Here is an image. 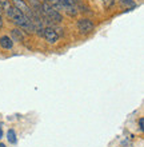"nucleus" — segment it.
Listing matches in <instances>:
<instances>
[{
	"label": "nucleus",
	"mask_w": 144,
	"mask_h": 147,
	"mask_svg": "<svg viewBox=\"0 0 144 147\" xmlns=\"http://www.w3.org/2000/svg\"><path fill=\"white\" fill-rule=\"evenodd\" d=\"M42 11H43L44 16L47 18L50 22H55V23H60L63 20V16L59 11H56L54 7H51L47 1L42 3Z\"/></svg>",
	"instance_id": "1"
},
{
	"label": "nucleus",
	"mask_w": 144,
	"mask_h": 147,
	"mask_svg": "<svg viewBox=\"0 0 144 147\" xmlns=\"http://www.w3.org/2000/svg\"><path fill=\"white\" fill-rule=\"evenodd\" d=\"M12 5H13L16 9H19L20 12H23L24 15L27 16L29 20L32 19V16H33V11L31 9V7L27 4L25 0H12Z\"/></svg>",
	"instance_id": "2"
},
{
	"label": "nucleus",
	"mask_w": 144,
	"mask_h": 147,
	"mask_svg": "<svg viewBox=\"0 0 144 147\" xmlns=\"http://www.w3.org/2000/svg\"><path fill=\"white\" fill-rule=\"evenodd\" d=\"M94 28H95V26L90 19L83 18V19L78 20V30L82 32V34H88V32H91Z\"/></svg>",
	"instance_id": "3"
},
{
	"label": "nucleus",
	"mask_w": 144,
	"mask_h": 147,
	"mask_svg": "<svg viewBox=\"0 0 144 147\" xmlns=\"http://www.w3.org/2000/svg\"><path fill=\"white\" fill-rule=\"evenodd\" d=\"M43 36L46 39H47V42L48 43H56L59 40V34H58V31L55 30V28H52V27H47V28H44V34H43Z\"/></svg>",
	"instance_id": "4"
},
{
	"label": "nucleus",
	"mask_w": 144,
	"mask_h": 147,
	"mask_svg": "<svg viewBox=\"0 0 144 147\" xmlns=\"http://www.w3.org/2000/svg\"><path fill=\"white\" fill-rule=\"evenodd\" d=\"M11 39L15 42H23L24 40V31L21 28H13L11 31Z\"/></svg>",
	"instance_id": "5"
},
{
	"label": "nucleus",
	"mask_w": 144,
	"mask_h": 147,
	"mask_svg": "<svg viewBox=\"0 0 144 147\" xmlns=\"http://www.w3.org/2000/svg\"><path fill=\"white\" fill-rule=\"evenodd\" d=\"M0 46L4 50H11L12 47H13V40L9 36H1L0 38Z\"/></svg>",
	"instance_id": "6"
},
{
	"label": "nucleus",
	"mask_w": 144,
	"mask_h": 147,
	"mask_svg": "<svg viewBox=\"0 0 144 147\" xmlns=\"http://www.w3.org/2000/svg\"><path fill=\"white\" fill-rule=\"evenodd\" d=\"M46 1H47L48 4H50L51 7H54L55 9H56V11H64V7H63V4H62V1H60V0H46Z\"/></svg>",
	"instance_id": "7"
},
{
	"label": "nucleus",
	"mask_w": 144,
	"mask_h": 147,
	"mask_svg": "<svg viewBox=\"0 0 144 147\" xmlns=\"http://www.w3.org/2000/svg\"><path fill=\"white\" fill-rule=\"evenodd\" d=\"M7 139H8V142H9V143H12V144H15L16 142H17V139H16V132H15V130H8V132H7Z\"/></svg>",
	"instance_id": "8"
},
{
	"label": "nucleus",
	"mask_w": 144,
	"mask_h": 147,
	"mask_svg": "<svg viewBox=\"0 0 144 147\" xmlns=\"http://www.w3.org/2000/svg\"><path fill=\"white\" fill-rule=\"evenodd\" d=\"M11 7L12 4L9 3V0H0V9H3L4 12H7Z\"/></svg>",
	"instance_id": "9"
},
{
	"label": "nucleus",
	"mask_w": 144,
	"mask_h": 147,
	"mask_svg": "<svg viewBox=\"0 0 144 147\" xmlns=\"http://www.w3.org/2000/svg\"><path fill=\"white\" fill-rule=\"evenodd\" d=\"M120 4L123 7H127V8H133L136 5L133 0H120Z\"/></svg>",
	"instance_id": "10"
},
{
	"label": "nucleus",
	"mask_w": 144,
	"mask_h": 147,
	"mask_svg": "<svg viewBox=\"0 0 144 147\" xmlns=\"http://www.w3.org/2000/svg\"><path fill=\"white\" fill-rule=\"evenodd\" d=\"M101 1L104 3L105 7H111V5L113 4V0H101Z\"/></svg>",
	"instance_id": "11"
},
{
	"label": "nucleus",
	"mask_w": 144,
	"mask_h": 147,
	"mask_svg": "<svg viewBox=\"0 0 144 147\" xmlns=\"http://www.w3.org/2000/svg\"><path fill=\"white\" fill-rule=\"evenodd\" d=\"M143 118H140V119H139V128H140V131H143L144 130V127H143Z\"/></svg>",
	"instance_id": "12"
},
{
	"label": "nucleus",
	"mask_w": 144,
	"mask_h": 147,
	"mask_svg": "<svg viewBox=\"0 0 144 147\" xmlns=\"http://www.w3.org/2000/svg\"><path fill=\"white\" fill-rule=\"evenodd\" d=\"M3 27V18H0V28Z\"/></svg>",
	"instance_id": "13"
},
{
	"label": "nucleus",
	"mask_w": 144,
	"mask_h": 147,
	"mask_svg": "<svg viewBox=\"0 0 144 147\" xmlns=\"http://www.w3.org/2000/svg\"><path fill=\"white\" fill-rule=\"evenodd\" d=\"M1 138H3V130L0 128V139H1Z\"/></svg>",
	"instance_id": "14"
},
{
	"label": "nucleus",
	"mask_w": 144,
	"mask_h": 147,
	"mask_svg": "<svg viewBox=\"0 0 144 147\" xmlns=\"http://www.w3.org/2000/svg\"><path fill=\"white\" fill-rule=\"evenodd\" d=\"M0 147H5V144H4V143H0Z\"/></svg>",
	"instance_id": "15"
},
{
	"label": "nucleus",
	"mask_w": 144,
	"mask_h": 147,
	"mask_svg": "<svg viewBox=\"0 0 144 147\" xmlns=\"http://www.w3.org/2000/svg\"><path fill=\"white\" fill-rule=\"evenodd\" d=\"M0 18H1V9H0Z\"/></svg>",
	"instance_id": "16"
},
{
	"label": "nucleus",
	"mask_w": 144,
	"mask_h": 147,
	"mask_svg": "<svg viewBox=\"0 0 144 147\" xmlns=\"http://www.w3.org/2000/svg\"><path fill=\"white\" fill-rule=\"evenodd\" d=\"M75 1H78V0H75Z\"/></svg>",
	"instance_id": "17"
}]
</instances>
